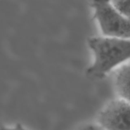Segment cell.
Instances as JSON below:
<instances>
[{"label": "cell", "mask_w": 130, "mask_h": 130, "mask_svg": "<svg viewBox=\"0 0 130 130\" xmlns=\"http://www.w3.org/2000/svg\"><path fill=\"white\" fill-rule=\"evenodd\" d=\"M129 64L125 63L118 69L114 83L117 93L121 99L129 102Z\"/></svg>", "instance_id": "obj_4"}, {"label": "cell", "mask_w": 130, "mask_h": 130, "mask_svg": "<svg viewBox=\"0 0 130 130\" xmlns=\"http://www.w3.org/2000/svg\"><path fill=\"white\" fill-rule=\"evenodd\" d=\"M113 7L123 16L129 19V0H110Z\"/></svg>", "instance_id": "obj_5"}, {"label": "cell", "mask_w": 130, "mask_h": 130, "mask_svg": "<svg viewBox=\"0 0 130 130\" xmlns=\"http://www.w3.org/2000/svg\"><path fill=\"white\" fill-rule=\"evenodd\" d=\"M77 130H104L102 129L98 124H86L79 127Z\"/></svg>", "instance_id": "obj_6"}, {"label": "cell", "mask_w": 130, "mask_h": 130, "mask_svg": "<svg viewBox=\"0 0 130 130\" xmlns=\"http://www.w3.org/2000/svg\"><path fill=\"white\" fill-rule=\"evenodd\" d=\"M0 130H27L20 124H17L13 126H0Z\"/></svg>", "instance_id": "obj_7"}, {"label": "cell", "mask_w": 130, "mask_h": 130, "mask_svg": "<svg viewBox=\"0 0 130 130\" xmlns=\"http://www.w3.org/2000/svg\"><path fill=\"white\" fill-rule=\"evenodd\" d=\"M88 45L94 55V61L87 73L94 78H103L113 69L129 59V39L93 37L89 39Z\"/></svg>", "instance_id": "obj_1"}, {"label": "cell", "mask_w": 130, "mask_h": 130, "mask_svg": "<svg viewBox=\"0 0 130 130\" xmlns=\"http://www.w3.org/2000/svg\"><path fill=\"white\" fill-rule=\"evenodd\" d=\"M129 102L113 100L100 113L98 125L104 130H130Z\"/></svg>", "instance_id": "obj_3"}, {"label": "cell", "mask_w": 130, "mask_h": 130, "mask_svg": "<svg viewBox=\"0 0 130 130\" xmlns=\"http://www.w3.org/2000/svg\"><path fill=\"white\" fill-rule=\"evenodd\" d=\"M94 17L105 36L129 39V19L118 12L110 0H91Z\"/></svg>", "instance_id": "obj_2"}]
</instances>
